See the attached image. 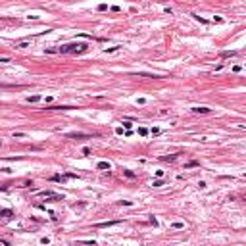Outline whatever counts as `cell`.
Masks as SVG:
<instances>
[{"mask_svg":"<svg viewBox=\"0 0 246 246\" xmlns=\"http://www.w3.org/2000/svg\"><path fill=\"white\" fill-rule=\"evenodd\" d=\"M65 179H67V177H62V175H54V177H52V181H56V183H64Z\"/></svg>","mask_w":246,"mask_h":246,"instance_id":"8fae6325","label":"cell"},{"mask_svg":"<svg viewBox=\"0 0 246 246\" xmlns=\"http://www.w3.org/2000/svg\"><path fill=\"white\" fill-rule=\"evenodd\" d=\"M125 175H127V177H135V173L129 171V169H125Z\"/></svg>","mask_w":246,"mask_h":246,"instance_id":"7402d4cb","label":"cell"},{"mask_svg":"<svg viewBox=\"0 0 246 246\" xmlns=\"http://www.w3.org/2000/svg\"><path fill=\"white\" fill-rule=\"evenodd\" d=\"M67 139H94V137L85 135V133H67Z\"/></svg>","mask_w":246,"mask_h":246,"instance_id":"277c9868","label":"cell"},{"mask_svg":"<svg viewBox=\"0 0 246 246\" xmlns=\"http://www.w3.org/2000/svg\"><path fill=\"white\" fill-rule=\"evenodd\" d=\"M121 219H114V221H104V223H94L96 229H104V227H114V225H119Z\"/></svg>","mask_w":246,"mask_h":246,"instance_id":"3957f363","label":"cell"},{"mask_svg":"<svg viewBox=\"0 0 246 246\" xmlns=\"http://www.w3.org/2000/svg\"><path fill=\"white\" fill-rule=\"evenodd\" d=\"M119 204H125V206H133V202H131V200H121Z\"/></svg>","mask_w":246,"mask_h":246,"instance_id":"d6986e66","label":"cell"},{"mask_svg":"<svg viewBox=\"0 0 246 246\" xmlns=\"http://www.w3.org/2000/svg\"><path fill=\"white\" fill-rule=\"evenodd\" d=\"M169 227H171V229H183V227H185V223H171Z\"/></svg>","mask_w":246,"mask_h":246,"instance_id":"5bb4252c","label":"cell"},{"mask_svg":"<svg viewBox=\"0 0 246 246\" xmlns=\"http://www.w3.org/2000/svg\"><path fill=\"white\" fill-rule=\"evenodd\" d=\"M237 54H238L237 50H223V52H221V54H219V56H221V58H235V56H237Z\"/></svg>","mask_w":246,"mask_h":246,"instance_id":"8992f818","label":"cell"},{"mask_svg":"<svg viewBox=\"0 0 246 246\" xmlns=\"http://www.w3.org/2000/svg\"><path fill=\"white\" fill-rule=\"evenodd\" d=\"M39 196H42V198H50L52 202L64 200V196H62V194H56V192H52V191H42V192H39Z\"/></svg>","mask_w":246,"mask_h":246,"instance_id":"7a4b0ae2","label":"cell"},{"mask_svg":"<svg viewBox=\"0 0 246 246\" xmlns=\"http://www.w3.org/2000/svg\"><path fill=\"white\" fill-rule=\"evenodd\" d=\"M198 165V162H194V160H192V162H186L185 163V169H191V167H196Z\"/></svg>","mask_w":246,"mask_h":246,"instance_id":"7c38bea8","label":"cell"},{"mask_svg":"<svg viewBox=\"0 0 246 246\" xmlns=\"http://www.w3.org/2000/svg\"><path fill=\"white\" fill-rule=\"evenodd\" d=\"M46 110H73V106H64V104H60V106H48Z\"/></svg>","mask_w":246,"mask_h":246,"instance_id":"ba28073f","label":"cell"},{"mask_svg":"<svg viewBox=\"0 0 246 246\" xmlns=\"http://www.w3.org/2000/svg\"><path fill=\"white\" fill-rule=\"evenodd\" d=\"M139 135L140 137H146V135H148V129H146V127H140V129H139Z\"/></svg>","mask_w":246,"mask_h":246,"instance_id":"9a60e30c","label":"cell"},{"mask_svg":"<svg viewBox=\"0 0 246 246\" xmlns=\"http://www.w3.org/2000/svg\"><path fill=\"white\" fill-rule=\"evenodd\" d=\"M48 242H50V238H46V237L41 238V244H48Z\"/></svg>","mask_w":246,"mask_h":246,"instance_id":"44dd1931","label":"cell"},{"mask_svg":"<svg viewBox=\"0 0 246 246\" xmlns=\"http://www.w3.org/2000/svg\"><path fill=\"white\" fill-rule=\"evenodd\" d=\"M123 127H125L127 131H131V127H133V121H123Z\"/></svg>","mask_w":246,"mask_h":246,"instance_id":"2e32d148","label":"cell"},{"mask_svg":"<svg viewBox=\"0 0 246 246\" xmlns=\"http://www.w3.org/2000/svg\"><path fill=\"white\" fill-rule=\"evenodd\" d=\"M81 244H87V246H96V242H94V240H83Z\"/></svg>","mask_w":246,"mask_h":246,"instance_id":"ac0fdd59","label":"cell"},{"mask_svg":"<svg viewBox=\"0 0 246 246\" xmlns=\"http://www.w3.org/2000/svg\"><path fill=\"white\" fill-rule=\"evenodd\" d=\"M87 50H88L87 42H69V44H64L58 48V52H62V54H83Z\"/></svg>","mask_w":246,"mask_h":246,"instance_id":"6da1fadb","label":"cell"},{"mask_svg":"<svg viewBox=\"0 0 246 246\" xmlns=\"http://www.w3.org/2000/svg\"><path fill=\"white\" fill-rule=\"evenodd\" d=\"M192 111H194V114H212V108H204V106H196V108H192Z\"/></svg>","mask_w":246,"mask_h":246,"instance_id":"5b68a950","label":"cell"},{"mask_svg":"<svg viewBox=\"0 0 246 246\" xmlns=\"http://www.w3.org/2000/svg\"><path fill=\"white\" fill-rule=\"evenodd\" d=\"M158 114H160V116H167L169 110H167V108H162V110H158Z\"/></svg>","mask_w":246,"mask_h":246,"instance_id":"e0dca14e","label":"cell"},{"mask_svg":"<svg viewBox=\"0 0 246 246\" xmlns=\"http://www.w3.org/2000/svg\"><path fill=\"white\" fill-rule=\"evenodd\" d=\"M98 169H102V171H110L111 165L108 162H98Z\"/></svg>","mask_w":246,"mask_h":246,"instance_id":"52a82bcc","label":"cell"},{"mask_svg":"<svg viewBox=\"0 0 246 246\" xmlns=\"http://www.w3.org/2000/svg\"><path fill=\"white\" fill-rule=\"evenodd\" d=\"M160 160H162V162H175V160H177V154H169V156H162V158H160Z\"/></svg>","mask_w":246,"mask_h":246,"instance_id":"9c48e42d","label":"cell"},{"mask_svg":"<svg viewBox=\"0 0 246 246\" xmlns=\"http://www.w3.org/2000/svg\"><path fill=\"white\" fill-rule=\"evenodd\" d=\"M0 146H2V140H0Z\"/></svg>","mask_w":246,"mask_h":246,"instance_id":"cb8c5ba5","label":"cell"},{"mask_svg":"<svg viewBox=\"0 0 246 246\" xmlns=\"http://www.w3.org/2000/svg\"><path fill=\"white\" fill-rule=\"evenodd\" d=\"M39 100H41V96H39V94H33V96H27V102H29V104H35V102H39Z\"/></svg>","mask_w":246,"mask_h":246,"instance_id":"30bf717a","label":"cell"},{"mask_svg":"<svg viewBox=\"0 0 246 246\" xmlns=\"http://www.w3.org/2000/svg\"><path fill=\"white\" fill-rule=\"evenodd\" d=\"M162 185H165V183H163V181H154L152 186H162Z\"/></svg>","mask_w":246,"mask_h":246,"instance_id":"ffe728a7","label":"cell"},{"mask_svg":"<svg viewBox=\"0 0 246 246\" xmlns=\"http://www.w3.org/2000/svg\"><path fill=\"white\" fill-rule=\"evenodd\" d=\"M119 48H121V46H110V48H106L104 52H106V54H111V52H117Z\"/></svg>","mask_w":246,"mask_h":246,"instance_id":"4fadbf2b","label":"cell"},{"mask_svg":"<svg viewBox=\"0 0 246 246\" xmlns=\"http://www.w3.org/2000/svg\"><path fill=\"white\" fill-rule=\"evenodd\" d=\"M6 62H10L8 58H0V64H6Z\"/></svg>","mask_w":246,"mask_h":246,"instance_id":"603a6c76","label":"cell"}]
</instances>
